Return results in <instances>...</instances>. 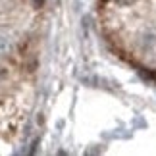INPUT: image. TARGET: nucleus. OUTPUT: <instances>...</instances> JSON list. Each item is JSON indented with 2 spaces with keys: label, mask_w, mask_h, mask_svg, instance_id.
Returning a JSON list of instances; mask_svg holds the SVG:
<instances>
[{
  "label": "nucleus",
  "mask_w": 156,
  "mask_h": 156,
  "mask_svg": "<svg viewBox=\"0 0 156 156\" xmlns=\"http://www.w3.org/2000/svg\"><path fill=\"white\" fill-rule=\"evenodd\" d=\"M118 2H122V4H131V2H135V0H118Z\"/></svg>",
  "instance_id": "1"
}]
</instances>
